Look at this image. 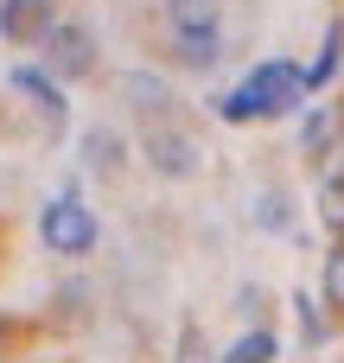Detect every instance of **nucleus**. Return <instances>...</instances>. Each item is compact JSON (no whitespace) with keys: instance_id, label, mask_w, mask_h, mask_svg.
<instances>
[{"instance_id":"nucleus-5","label":"nucleus","mask_w":344,"mask_h":363,"mask_svg":"<svg viewBox=\"0 0 344 363\" xmlns=\"http://www.w3.org/2000/svg\"><path fill=\"white\" fill-rule=\"evenodd\" d=\"M13 89L38 102V115H45V128H64V115H70V102H64V89H57V83H51L45 70H32V64H19V70H13Z\"/></svg>"},{"instance_id":"nucleus-13","label":"nucleus","mask_w":344,"mask_h":363,"mask_svg":"<svg viewBox=\"0 0 344 363\" xmlns=\"http://www.w3.org/2000/svg\"><path fill=\"white\" fill-rule=\"evenodd\" d=\"M338 140V108H319L313 121H306V153H326Z\"/></svg>"},{"instance_id":"nucleus-7","label":"nucleus","mask_w":344,"mask_h":363,"mask_svg":"<svg viewBox=\"0 0 344 363\" xmlns=\"http://www.w3.org/2000/svg\"><path fill=\"white\" fill-rule=\"evenodd\" d=\"M319 211H326V223L332 230H344V140H332L326 147V172H319Z\"/></svg>"},{"instance_id":"nucleus-8","label":"nucleus","mask_w":344,"mask_h":363,"mask_svg":"<svg viewBox=\"0 0 344 363\" xmlns=\"http://www.w3.org/2000/svg\"><path fill=\"white\" fill-rule=\"evenodd\" d=\"M217 13H223V0H166V19H172L179 38L185 32H217Z\"/></svg>"},{"instance_id":"nucleus-11","label":"nucleus","mask_w":344,"mask_h":363,"mask_svg":"<svg viewBox=\"0 0 344 363\" xmlns=\"http://www.w3.org/2000/svg\"><path fill=\"white\" fill-rule=\"evenodd\" d=\"M274 351H281L274 332H243V338L223 351V363H274Z\"/></svg>"},{"instance_id":"nucleus-20","label":"nucleus","mask_w":344,"mask_h":363,"mask_svg":"<svg viewBox=\"0 0 344 363\" xmlns=\"http://www.w3.org/2000/svg\"><path fill=\"white\" fill-rule=\"evenodd\" d=\"M0 338H6V319H0Z\"/></svg>"},{"instance_id":"nucleus-12","label":"nucleus","mask_w":344,"mask_h":363,"mask_svg":"<svg viewBox=\"0 0 344 363\" xmlns=\"http://www.w3.org/2000/svg\"><path fill=\"white\" fill-rule=\"evenodd\" d=\"M217 57H223L217 32H185V38H179V64H192V70H211Z\"/></svg>"},{"instance_id":"nucleus-9","label":"nucleus","mask_w":344,"mask_h":363,"mask_svg":"<svg viewBox=\"0 0 344 363\" xmlns=\"http://www.w3.org/2000/svg\"><path fill=\"white\" fill-rule=\"evenodd\" d=\"M83 160H89V172H121V134L89 128L83 134Z\"/></svg>"},{"instance_id":"nucleus-1","label":"nucleus","mask_w":344,"mask_h":363,"mask_svg":"<svg viewBox=\"0 0 344 363\" xmlns=\"http://www.w3.org/2000/svg\"><path fill=\"white\" fill-rule=\"evenodd\" d=\"M38 236H45L51 255H89V249H96V217H89V204H77V198H51L45 217H38Z\"/></svg>"},{"instance_id":"nucleus-15","label":"nucleus","mask_w":344,"mask_h":363,"mask_svg":"<svg viewBox=\"0 0 344 363\" xmlns=\"http://www.w3.org/2000/svg\"><path fill=\"white\" fill-rule=\"evenodd\" d=\"M121 89H128V96H134V108H160V102H172V96H166V83H160V77H128V83H121Z\"/></svg>"},{"instance_id":"nucleus-18","label":"nucleus","mask_w":344,"mask_h":363,"mask_svg":"<svg viewBox=\"0 0 344 363\" xmlns=\"http://www.w3.org/2000/svg\"><path fill=\"white\" fill-rule=\"evenodd\" d=\"M294 306H300V325H306V338L319 345V338H326V319H319V300H313V294H300Z\"/></svg>"},{"instance_id":"nucleus-16","label":"nucleus","mask_w":344,"mask_h":363,"mask_svg":"<svg viewBox=\"0 0 344 363\" xmlns=\"http://www.w3.org/2000/svg\"><path fill=\"white\" fill-rule=\"evenodd\" d=\"M255 223H262V230H287V223H294V204H287L281 191H268L262 211H255Z\"/></svg>"},{"instance_id":"nucleus-14","label":"nucleus","mask_w":344,"mask_h":363,"mask_svg":"<svg viewBox=\"0 0 344 363\" xmlns=\"http://www.w3.org/2000/svg\"><path fill=\"white\" fill-rule=\"evenodd\" d=\"M319 294H326V306H338V313H344V242L326 255V281H319Z\"/></svg>"},{"instance_id":"nucleus-19","label":"nucleus","mask_w":344,"mask_h":363,"mask_svg":"<svg viewBox=\"0 0 344 363\" xmlns=\"http://www.w3.org/2000/svg\"><path fill=\"white\" fill-rule=\"evenodd\" d=\"M179 363H204V338H198V325H185V338H179Z\"/></svg>"},{"instance_id":"nucleus-3","label":"nucleus","mask_w":344,"mask_h":363,"mask_svg":"<svg viewBox=\"0 0 344 363\" xmlns=\"http://www.w3.org/2000/svg\"><path fill=\"white\" fill-rule=\"evenodd\" d=\"M96 70V38L83 26H51L45 32V77H89Z\"/></svg>"},{"instance_id":"nucleus-10","label":"nucleus","mask_w":344,"mask_h":363,"mask_svg":"<svg viewBox=\"0 0 344 363\" xmlns=\"http://www.w3.org/2000/svg\"><path fill=\"white\" fill-rule=\"evenodd\" d=\"M338 64H344V19L326 32V45H319V64L306 70V89H326V83L338 77Z\"/></svg>"},{"instance_id":"nucleus-2","label":"nucleus","mask_w":344,"mask_h":363,"mask_svg":"<svg viewBox=\"0 0 344 363\" xmlns=\"http://www.w3.org/2000/svg\"><path fill=\"white\" fill-rule=\"evenodd\" d=\"M243 89L255 96V115H294V108L306 102V70L287 64V57H268Z\"/></svg>"},{"instance_id":"nucleus-6","label":"nucleus","mask_w":344,"mask_h":363,"mask_svg":"<svg viewBox=\"0 0 344 363\" xmlns=\"http://www.w3.org/2000/svg\"><path fill=\"white\" fill-rule=\"evenodd\" d=\"M147 160H153V172H166V179L198 172V147H192L185 134H166V128H153V134H147Z\"/></svg>"},{"instance_id":"nucleus-17","label":"nucleus","mask_w":344,"mask_h":363,"mask_svg":"<svg viewBox=\"0 0 344 363\" xmlns=\"http://www.w3.org/2000/svg\"><path fill=\"white\" fill-rule=\"evenodd\" d=\"M217 115L223 121H255V96L249 89H230V96H217Z\"/></svg>"},{"instance_id":"nucleus-4","label":"nucleus","mask_w":344,"mask_h":363,"mask_svg":"<svg viewBox=\"0 0 344 363\" xmlns=\"http://www.w3.org/2000/svg\"><path fill=\"white\" fill-rule=\"evenodd\" d=\"M51 32V0H0V38L32 45Z\"/></svg>"}]
</instances>
